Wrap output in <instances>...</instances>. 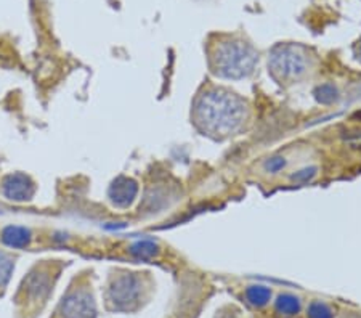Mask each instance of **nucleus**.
<instances>
[{
	"mask_svg": "<svg viewBox=\"0 0 361 318\" xmlns=\"http://www.w3.org/2000/svg\"><path fill=\"white\" fill-rule=\"evenodd\" d=\"M31 235L29 230L21 227H8L7 230L4 232V241L8 244V246L13 248H22L29 243Z\"/></svg>",
	"mask_w": 361,
	"mask_h": 318,
	"instance_id": "8",
	"label": "nucleus"
},
{
	"mask_svg": "<svg viewBox=\"0 0 361 318\" xmlns=\"http://www.w3.org/2000/svg\"><path fill=\"white\" fill-rule=\"evenodd\" d=\"M142 294V281L132 273H124L110 288V303L117 310H131Z\"/></svg>",
	"mask_w": 361,
	"mask_h": 318,
	"instance_id": "4",
	"label": "nucleus"
},
{
	"mask_svg": "<svg viewBox=\"0 0 361 318\" xmlns=\"http://www.w3.org/2000/svg\"><path fill=\"white\" fill-rule=\"evenodd\" d=\"M315 174H317V169H315V167H310V169H303L301 172H297V174L294 175V178H297V180H302V182H307Z\"/></svg>",
	"mask_w": 361,
	"mask_h": 318,
	"instance_id": "15",
	"label": "nucleus"
},
{
	"mask_svg": "<svg viewBox=\"0 0 361 318\" xmlns=\"http://www.w3.org/2000/svg\"><path fill=\"white\" fill-rule=\"evenodd\" d=\"M11 269H13L11 260L4 253H0V286H4V284L7 283Z\"/></svg>",
	"mask_w": 361,
	"mask_h": 318,
	"instance_id": "12",
	"label": "nucleus"
},
{
	"mask_svg": "<svg viewBox=\"0 0 361 318\" xmlns=\"http://www.w3.org/2000/svg\"><path fill=\"white\" fill-rule=\"evenodd\" d=\"M209 68L222 79L251 76L258 63V53L249 41L238 34H216L207 44Z\"/></svg>",
	"mask_w": 361,
	"mask_h": 318,
	"instance_id": "2",
	"label": "nucleus"
},
{
	"mask_svg": "<svg viewBox=\"0 0 361 318\" xmlns=\"http://www.w3.org/2000/svg\"><path fill=\"white\" fill-rule=\"evenodd\" d=\"M357 57L361 61V39L357 42Z\"/></svg>",
	"mask_w": 361,
	"mask_h": 318,
	"instance_id": "17",
	"label": "nucleus"
},
{
	"mask_svg": "<svg viewBox=\"0 0 361 318\" xmlns=\"http://www.w3.org/2000/svg\"><path fill=\"white\" fill-rule=\"evenodd\" d=\"M276 310L286 317H292L301 310V300L292 294H281L276 300Z\"/></svg>",
	"mask_w": 361,
	"mask_h": 318,
	"instance_id": "9",
	"label": "nucleus"
},
{
	"mask_svg": "<svg viewBox=\"0 0 361 318\" xmlns=\"http://www.w3.org/2000/svg\"><path fill=\"white\" fill-rule=\"evenodd\" d=\"M246 298L252 305L263 307L268 303L270 298H272V291L265 286H251L246 291Z\"/></svg>",
	"mask_w": 361,
	"mask_h": 318,
	"instance_id": "10",
	"label": "nucleus"
},
{
	"mask_svg": "<svg viewBox=\"0 0 361 318\" xmlns=\"http://www.w3.org/2000/svg\"><path fill=\"white\" fill-rule=\"evenodd\" d=\"M336 95H337V91L332 86H329V92H326V86H323V87H320L318 88V92H317V97H318V100L320 102H323V103H331V102H334L336 100Z\"/></svg>",
	"mask_w": 361,
	"mask_h": 318,
	"instance_id": "14",
	"label": "nucleus"
},
{
	"mask_svg": "<svg viewBox=\"0 0 361 318\" xmlns=\"http://www.w3.org/2000/svg\"><path fill=\"white\" fill-rule=\"evenodd\" d=\"M308 315L310 318H332V312L323 303H313L308 309Z\"/></svg>",
	"mask_w": 361,
	"mask_h": 318,
	"instance_id": "11",
	"label": "nucleus"
},
{
	"mask_svg": "<svg viewBox=\"0 0 361 318\" xmlns=\"http://www.w3.org/2000/svg\"><path fill=\"white\" fill-rule=\"evenodd\" d=\"M284 159H281V158H275V159H270L268 161V164H267V167H268V171L270 172H278L280 169H283L284 167Z\"/></svg>",
	"mask_w": 361,
	"mask_h": 318,
	"instance_id": "16",
	"label": "nucleus"
},
{
	"mask_svg": "<svg viewBox=\"0 0 361 318\" xmlns=\"http://www.w3.org/2000/svg\"><path fill=\"white\" fill-rule=\"evenodd\" d=\"M249 119V106L239 95L222 87L207 88L197 95L193 122L202 135L225 140L239 133Z\"/></svg>",
	"mask_w": 361,
	"mask_h": 318,
	"instance_id": "1",
	"label": "nucleus"
},
{
	"mask_svg": "<svg viewBox=\"0 0 361 318\" xmlns=\"http://www.w3.org/2000/svg\"><path fill=\"white\" fill-rule=\"evenodd\" d=\"M135 194H137V183L126 177L117 178L110 190L111 201L114 204L121 206V208H126V206L131 204L135 198Z\"/></svg>",
	"mask_w": 361,
	"mask_h": 318,
	"instance_id": "6",
	"label": "nucleus"
},
{
	"mask_svg": "<svg viewBox=\"0 0 361 318\" xmlns=\"http://www.w3.org/2000/svg\"><path fill=\"white\" fill-rule=\"evenodd\" d=\"M61 315L65 318H93L95 303L92 296L84 291H76L67 296L61 304Z\"/></svg>",
	"mask_w": 361,
	"mask_h": 318,
	"instance_id": "5",
	"label": "nucleus"
},
{
	"mask_svg": "<svg viewBox=\"0 0 361 318\" xmlns=\"http://www.w3.org/2000/svg\"><path fill=\"white\" fill-rule=\"evenodd\" d=\"M317 57L313 50L302 44H278L268 57V68L273 79L281 86H292L301 82L315 68Z\"/></svg>",
	"mask_w": 361,
	"mask_h": 318,
	"instance_id": "3",
	"label": "nucleus"
},
{
	"mask_svg": "<svg viewBox=\"0 0 361 318\" xmlns=\"http://www.w3.org/2000/svg\"><path fill=\"white\" fill-rule=\"evenodd\" d=\"M4 192L10 199L22 201L31 198L34 187L29 178L25 175H10L4 182Z\"/></svg>",
	"mask_w": 361,
	"mask_h": 318,
	"instance_id": "7",
	"label": "nucleus"
},
{
	"mask_svg": "<svg viewBox=\"0 0 361 318\" xmlns=\"http://www.w3.org/2000/svg\"><path fill=\"white\" fill-rule=\"evenodd\" d=\"M132 253L137 254L138 258H151V256H155L156 253V246L153 243H148V241L138 243L132 248Z\"/></svg>",
	"mask_w": 361,
	"mask_h": 318,
	"instance_id": "13",
	"label": "nucleus"
}]
</instances>
